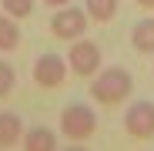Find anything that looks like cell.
Instances as JSON below:
<instances>
[{
  "label": "cell",
  "mask_w": 154,
  "mask_h": 151,
  "mask_svg": "<svg viewBox=\"0 0 154 151\" xmlns=\"http://www.w3.org/2000/svg\"><path fill=\"white\" fill-rule=\"evenodd\" d=\"M131 91H134L131 71H124V67H117V64L100 67V71L94 74V81H91V97L97 101V104H104V108L124 104V101L131 97Z\"/></svg>",
  "instance_id": "obj_1"
},
{
  "label": "cell",
  "mask_w": 154,
  "mask_h": 151,
  "mask_svg": "<svg viewBox=\"0 0 154 151\" xmlns=\"http://www.w3.org/2000/svg\"><path fill=\"white\" fill-rule=\"evenodd\" d=\"M94 131H97V111H91L87 104L74 101L60 111V134L67 141H87L94 138Z\"/></svg>",
  "instance_id": "obj_2"
},
{
  "label": "cell",
  "mask_w": 154,
  "mask_h": 151,
  "mask_svg": "<svg viewBox=\"0 0 154 151\" xmlns=\"http://www.w3.org/2000/svg\"><path fill=\"white\" fill-rule=\"evenodd\" d=\"M87 24H91V17H87V10L84 7H74V4H67V7H57L54 10V17H50V34H54L57 40H77V37H84L87 34Z\"/></svg>",
  "instance_id": "obj_3"
},
{
  "label": "cell",
  "mask_w": 154,
  "mask_h": 151,
  "mask_svg": "<svg viewBox=\"0 0 154 151\" xmlns=\"http://www.w3.org/2000/svg\"><path fill=\"white\" fill-rule=\"evenodd\" d=\"M100 61H104V54H100V47L94 40H87V37L70 40V54H67L70 74H77V77H94L100 71Z\"/></svg>",
  "instance_id": "obj_4"
},
{
  "label": "cell",
  "mask_w": 154,
  "mask_h": 151,
  "mask_svg": "<svg viewBox=\"0 0 154 151\" xmlns=\"http://www.w3.org/2000/svg\"><path fill=\"white\" fill-rule=\"evenodd\" d=\"M124 131L134 141H151L154 138V101H134L124 111Z\"/></svg>",
  "instance_id": "obj_5"
},
{
  "label": "cell",
  "mask_w": 154,
  "mask_h": 151,
  "mask_svg": "<svg viewBox=\"0 0 154 151\" xmlns=\"http://www.w3.org/2000/svg\"><path fill=\"white\" fill-rule=\"evenodd\" d=\"M67 57H60V54H40L37 61H34V67H30V77H34V84L37 87H60L64 84V77H67Z\"/></svg>",
  "instance_id": "obj_6"
},
{
  "label": "cell",
  "mask_w": 154,
  "mask_h": 151,
  "mask_svg": "<svg viewBox=\"0 0 154 151\" xmlns=\"http://www.w3.org/2000/svg\"><path fill=\"white\" fill-rule=\"evenodd\" d=\"M20 144H23V151H60L57 134L50 131V128H44V124H34V128H27Z\"/></svg>",
  "instance_id": "obj_7"
},
{
  "label": "cell",
  "mask_w": 154,
  "mask_h": 151,
  "mask_svg": "<svg viewBox=\"0 0 154 151\" xmlns=\"http://www.w3.org/2000/svg\"><path fill=\"white\" fill-rule=\"evenodd\" d=\"M23 121L17 111H0V148H17L23 141Z\"/></svg>",
  "instance_id": "obj_8"
},
{
  "label": "cell",
  "mask_w": 154,
  "mask_h": 151,
  "mask_svg": "<svg viewBox=\"0 0 154 151\" xmlns=\"http://www.w3.org/2000/svg\"><path fill=\"white\" fill-rule=\"evenodd\" d=\"M131 47L137 54H147L154 57V17H144L131 27Z\"/></svg>",
  "instance_id": "obj_9"
},
{
  "label": "cell",
  "mask_w": 154,
  "mask_h": 151,
  "mask_svg": "<svg viewBox=\"0 0 154 151\" xmlns=\"http://www.w3.org/2000/svg\"><path fill=\"white\" fill-rule=\"evenodd\" d=\"M17 44H20L17 17H10V14L0 10V54H10V50H17Z\"/></svg>",
  "instance_id": "obj_10"
},
{
  "label": "cell",
  "mask_w": 154,
  "mask_h": 151,
  "mask_svg": "<svg viewBox=\"0 0 154 151\" xmlns=\"http://www.w3.org/2000/svg\"><path fill=\"white\" fill-rule=\"evenodd\" d=\"M84 10L94 24H107L117 14V0H84Z\"/></svg>",
  "instance_id": "obj_11"
},
{
  "label": "cell",
  "mask_w": 154,
  "mask_h": 151,
  "mask_svg": "<svg viewBox=\"0 0 154 151\" xmlns=\"http://www.w3.org/2000/svg\"><path fill=\"white\" fill-rule=\"evenodd\" d=\"M0 7H4V14L23 20V17H30V14H34V0H0Z\"/></svg>",
  "instance_id": "obj_12"
},
{
  "label": "cell",
  "mask_w": 154,
  "mask_h": 151,
  "mask_svg": "<svg viewBox=\"0 0 154 151\" xmlns=\"http://www.w3.org/2000/svg\"><path fill=\"white\" fill-rule=\"evenodd\" d=\"M14 84H17V71H14L7 61H0V101L14 91Z\"/></svg>",
  "instance_id": "obj_13"
},
{
  "label": "cell",
  "mask_w": 154,
  "mask_h": 151,
  "mask_svg": "<svg viewBox=\"0 0 154 151\" xmlns=\"http://www.w3.org/2000/svg\"><path fill=\"white\" fill-rule=\"evenodd\" d=\"M60 151H91V148H84V141H70V144L60 148Z\"/></svg>",
  "instance_id": "obj_14"
},
{
  "label": "cell",
  "mask_w": 154,
  "mask_h": 151,
  "mask_svg": "<svg viewBox=\"0 0 154 151\" xmlns=\"http://www.w3.org/2000/svg\"><path fill=\"white\" fill-rule=\"evenodd\" d=\"M44 4H47V7H54V10H57V7H67V4H74V0H44Z\"/></svg>",
  "instance_id": "obj_15"
},
{
  "label": "cell",
  "mask_w": 154,
  "mask_h": 151,
  "mask_svg": "<svg viewBox=\"0 0 154 151\" xmlns=\"http://www.w3.org/2000/svg\"><path fill=\"white\" fill-rule=\"evenodd\" d=\"M134 4H137L141 10H154V0H134Z\"/></svg>",
  "instance_id": "obj_16"
}]
</instances>
